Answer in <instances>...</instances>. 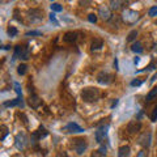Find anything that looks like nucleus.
<instances>
[{"mask_svg":"<svg viewBox=\"0 0 157 157\" xmlns=\"http://www.w3.org/2000/svg\"><path fill=\"white\" fill-rule=\"evenodd\" d=\"M14 88H16V92H17L18 97H22V96H21V86H20L18 82H14Z\"/></svg>","mask_w":157,"mask_h":157,"instance_id":"32","label":"nucleus"},{"mask_svg":"<svg viewBox=\"0 0 157 157\" xmlns=\"http://www.w3.org/2000/svg\"><path fill=\"white\" fill-rule=\"evenodd\" d=\"M151 121H152V122H156V121H157V106H155L153 111H152V114H151Z\"/></svg>","mask_w":157,"mask_h":157,"instance_id":"27","label":"nucleus"},{"mask_svg":"<svg viewBox=\"0 0 157 157\" xmlns=\"http://www.w3.org/2000/svg\"><path fill=\"white\" fill-rule=\"evenodd\" d=\"M28 104L30 105L33 109H38L39 105H41V100H39V97L37 94H30L28 98Z\"/></svg>","mask_w":157,"mask_h":157,"instance_id":"9","label":"nucleus"},{"mask_svg":"<svg viewBox=\"0 0 157 157\" xmlns=\"http://www.w3.org/2000/svg\"><path fill=\"white\" fill-rule=\"evenodd\" d=\"M114 67H115V70H118V60H117V59L114 60Z\"/></svg>","mask_w":157,"mask_h":157,"instance_id":"39","label":"nucleus"},{"mask_svg":"<svg viewBox=\"0 0 157 157\" xmlns=\"http://www.w3.org/2000/svg\"><path fill=\"white\" fill-rule=\"evenodd\" d=\"M139 60H140V59H139V58H135V60H134V63H135V64H137V63H139Z\"/></svg>","mask_w":157,"mask_h":157,"instance_id":"41","label":"nucleus"},{"mask_svg":"<svg viewBox=\"0 0 157 157\" xmlns=\"http://www.w3.org/2000/svg\"><path fill=\"white\" fill-rule=\"evenodd\" d=\"M156 78H157V73H156V75H155L153 77H152V78H151V82H153V81L156 80Z\"/></svg>","mask_w":157,"mask_h":157,"instance_id":"40","label":"nucleus"},{"mask_svg":"<svg viewBox=\"0 0 157 157\" xmlns=\"http://www.w3.org/2000/svg\"><path fill=\"white\" fill-rule=\"evenodd\" d=\"M136 157H148V155H147V152L143 149V151H140L139 153H137V156Z\"/></svg>","mask_w":157,"mask_h":157,"instance_id":"34","label":"nucleus"},{"mask_svg":"<svg viewBox=\"0 0 157 157\" xmlns=\"http://www.w3.org/2000/svg\"><path fill=\"white\" fill-rule=\"evenodd\" d=\"M29 56H30V50H29V47H24V50H22V54H21V58L22 60H28Z\"/></svg>","mask_w":157,"mask_h":157,"instance_id":"21","label":"nucleus"},{"mask_svg":"<svg viewBox=\"0 0 157 157\" xmlns=\"http://www.w3.org/2000/svg\"><path fill=\"white\" fill-rule=\"evenodd\" d=\"M2 128H3V135H2V141H3L4 139H6V136L8 135V128L6 126H2Z\"/></svg>","mask_w":157,"mask_h":157,"instance_id":"31","label":"nucleus"},{"mask_svg":"<svg viewBox=\"0 0 157 157\" xmlns=\"http://www.w3.org/2000/svg\"><path fill=\"white\" fill-rule=\"evenodd\" d=\"M131 50L134 51V52H137V54H140V52H143V45H141L140 42H135L134 45L131 46Z\"/></svg>","mask_w":157,"mask_h":157,"instance_id":"17","label":"nucleus"},{"mask_svg":"<svg viewBox=\"0 0 157 157\" xmlns=\"http://www.w3.org/2000/svg\"><path fill=\"white\" fill-rule=\"evenodd\" d=\"M137 37V30H132L128 33V36H127V42H132V41H135Z\"/></svg>","mask_w":157,"mask_h":157,"instance_id":"22","label":"nucleus"},{"mask_svg":"<svg viewBox=\"0 0 157 157\" xmlns=\"http://www.w3.org/2000/svg\"><path fill=\"white\" fill-rule=\"evenodd\" d=\"M104 46V41H102L101 38H96L94 41L92 42V50L94 51V50H100V48Z\"/></svg>","mask_w":157,"mask_h":157,"instance_id":"16","label":"nucleus"},{"mask_svg":"<svg viewBox=\"0 0 157 157\" xmlns=\"http://www.w3.org/2000/svg\"><path fill=\"white\" fill-rule=\"evenodd\" d=\"M155 97H157V86H155L153 89H152V90L148 93V96H147V101L155 100Z\"/></svg>","mask_w":157,"mask_h":157,"instance_id":"20","label":"nucleus"},{"mask_svg":"<svg viewBox=\"0 0 157 157\" xmlns=\"http://www.w3.org/2000/svg\"><path fill=\"white\" fill-rule=\"evenodd\" d=\"M25 36H42V33L38 30H32V32H26Z\"/></svg>","mask_w":157,"mask_h":157,"instance_id":"30","label":"nucleus"},{"mask_svg":"<svg viewBox=\"0 0 157 157\" xmlns=\"http://www.w3.org/2000/svg\"><path fill=\"white\" fill-rule=\"evenodd\" d=\"M64 130L67 132H84V130H82L81 127L78 124H76V123H68Z\"/></svg>","mask_w":157,"mask_h":157,"instance_id":"12","label":"nucleus"},{"mask_svg":"<svg viewBox=\"0 0 157 157\" xmlns=\"http://www.w3.org/2000/svg\"><path fill=\"white\" fill-rule=\"evenodd\" d=\"M63 39H64L66 42L68 43H73V42H76V39H77V33L75 32H68L64 34V37H63Z\"/></svg>","mask_w":157,"mask_h":157,"instance_id":"13","label":"nucleus"},{"mask_svg":"<svg viewBox=\"0 0 157 157\" xmlns=\"http://www.w3.org/2000/svg\"><path fill=\"white\" fill-rule=\"evenodd\" d=\"M17 33H18V32H17V29L14 28V26H9V28H8V34H9L11 37H16Z\"/></svg>","mask_w":157,"mask_h":157,"instance_id":"25","label":"nucleus"},{"mask_svg":"<svg viewBox=\"0 0 157 157\" xmlns=\"http://www.w3.org/2000/svg\"><path fill=\"white\" fill-rule=\"evenodd\" d=\"M55 157H68V156H67L66 152H59V153H58Z\"/></svg>","mask_w":157,"mask_h":157,"instance_id":"37","label":"nucleus"},{"mask_svg":"<svg viewBox=\"0 0 157 157\" xmlns=\"http://www.w3.org/2000/svg\"><path fill=\"white\" fill-rule=\"evenodd\" d=\"M113 75H110V73H107V72H100L97 75V81L100 82V84H105V85H107V84H110V82L113 81Z\"/></svg>","mask_w":157,"mask_h":157,"instance_id":"4","label":"nucleus"},{"mask_svg":"<svg viewBox=\"0 0 157 157\" xmlns=\"http://www.w3.org/2000/svg\"><path fill=\"white\" fill-rule=\"evenodd\" d=\"M22 50H24V47L22 46H16V48H14V54H13V60H14V59H17V58H20V56H21V54H22Z\"/></svg>","mask_w":157,"mask_h":157,"instance_id":"19","label":"nucleus"},{"mask_svg":"<svg viewBox=\"0 0 157 157\" xmlns=\"http://www.w3.org/2000/svg\"><path fill=\"white\" fill-rule=\"evenodd\" d=\"M117 104H118V100H114V101H113V104H111V107H114Z\"/></svg>","mask_w":157,"mask_h":157,"instance_id":"38","label":"nucleus"},{"mask_svg":"<svg viewBox=\"0 0 157 157\" xmlns=\"http://www.w3.org/2000/svg\"><path fill=\"white\" fill-rule=\"evenodd\" d=\"M50 7H51V11H54V12H62L63 11V7L59 3H52Z\"/></svg>","mask_w":157,"mask_h":157,"instance_id":"23","label":"nucleus"},{"mask_svg":"<svg viewBox=\"0 0 157 157\" xmlns=\"http://www.w3.org/2000/svg\"><path fill=\"white\" fill-rule=\"evenodd\" d=\"M26 70H28L26 64H20L18 68H17V73H18V75H25V73H26Z\"/></svg>","mask_w":157,"mask_h":157,"instance_id":"24","label":"nucleus"},{"mask_svg":"<svg viewBox=\"0 0 157 157\" xmlns=\"http://www.w3.org/2000/svg\"><path fill=\"white\" fill-rule=\"evenodd\" d=\"M107 22H109V25H110V26L118 29V28L121 26V24H122V18H121L119 16H117V14H113L111 18H110Z\"/></svg>","mask_w":157,"mask_h":157,"instance_id":"11","label":"nucleus"},{"mask_svg":"<svg viewBox=\"0 0 157 157\" xmlns=\"http://www.w3.org/2000/svg\"><path fill=\"white\" fill-rule=\"evenodd\" d=\"M110 4H111V9H119L123 2H110Z\"/></svg>","mask_w":157,"mask_h":157,"instance_id":"26","label":"nucleus"},{"mask_svg":"<svg viewBox=\"0 0 157 157\" xmlns=\"http://www.w3.org/2000/svg\"><path fill=\"white\" fill-rule=\"evenodd\" d=\"M141 84H143V81H141V80H134V81H131V86H140Z\"/></svg>","mask_w":157,"mask_h":157,"instance_id":"33","label":"nucleus"},{"mask_svg":"<svg viewBox=\"0 0 157 157\" xmlns=\"http://www.w3.org/2000/svg\"><path fill=\"white\" fill-rule=\"evenodd\" d=\"M148 14L151 17H155V16H157V7H152L149 11H148Z\"/></svg>","mask_w":157,"mask_h":157,"instance_id":"28","label":"nucleus"},{"mask_svg":"<svg viewBox=\"0 0 157 157\" xmlns=\"http://www.w3.org/2000/svg\"><path fill=\"white\" fill-rule=\"evenodd\" d=\"M14 141H16V148H17V149H24V148L26 147V144H28L26 135H25V134H17Z\"/></svg>","mask_w":157,"mask_h":157,"instance_id":"7","label":"nucleus"},{"mask_svg":"<svg viewBox=\"0 0 157 157\" xmlns=\"http://www.w3.org/2000/svg\"><path fill=\"white\" fill-rule=\"evenodd\" d=\"M88 20H89V22H92V24H94L96 21H97V16L94 13H90L89 16H88Z\"/></svg>","mask_w":157,"mask_h":157,"instance_id":"29","label":"nucleus"},{"mask_svg":"<svg viewBox=\"0 0 157 157\" xmlns=\"http://www.w3.org/2000/svg\"><path fill=\"white\" fill-rule=\"evenodd\" d=\"M50 20H51V21H52V22H55V25H58L56 17H55V14H54V13H51V14H50Z\"/></svg>","mask_w":157,"mask_h":157,"instance_id":"36","label":"nucleus"},{"mask_svg":"<svg viewBox=\"0 0 157 157\" xmlns=\"http://www.w3.org/2000/svg\"><path fill=\"white\" fill-rule=\"evenodd\" d=\"M107 130H109V126H102L100 127L97 131H96V140L98 141V143H102L105 139H106V136H107Z\"/></svg>","mask_w":157,"mask_h":157,"instance_id":"5","label":"nucleus"},{"mask_svg":"<svg viewBox=\"0 0 157 157\" xmlns=\"http://www.w3.org/2000/svg\"><path fill=\"white\" fill-rule=\"evenodd\" d=\"M28 18L32 24H38L43 20V12L41 11V9H37V8L29 9L28 11Z\"/></svg>","mask_w":157,"mask_h":157,"instance_id":"3","label":"nucleus"},{"mask_svg":"<svg viewBox=\"0 0 157 157\" xmlns=\"http://www.w3.org/2000/svg\"><path fill=\"white\" fill-rule=\"evenodd\" d=\"M34 135H36V136L38 137V139H42V137H45V136L47 135V131H46L45 128H43V127H39V130L34 132Z\"/></svg>","mask_w":157,"mask_h":157,"instance_id":"18","label":"nucleus"},{"mask_svg":"<svg viewBox=\"0 0 157 157\" xmlns=\"http://www.w3.org/2000/svg\"><path fill=\"white\" fill-rule=\"evenodd\" d=\"M98 152H100V153H101L102 156H105V155H106V147L101 145V147H100V151H98Z\"/></svg>","mask_w":157,"mask_h":157,"instance_id":"35","label":"nucleus"},{"mask_svg":"<svg viewBox=\"0 0 157 157\" xmlns=\"http://www.w3.org/2000/svg\"><path fill=\"white\" fill-rule=\"evenodd\" d=\"M100 97H101V93L94 86H86L81 92V98L85 102H96L100 100Z\"/></svg>","mask_w":157,"mask_h":157,"instance_id":"1","label":"nucleus"},{"mask_svg":"<svg viewBox=\"0 0 157 157\" xmlns=\"http://www.w3.org/2000/svg\"><path fill=\"white\" fill-rule=\"evenodd\" d=\"M4 106H16V105H20V106H24L22 104V97H17L16 100H12V101H7V102H4L3 104Z\"/></svg>","mask_w":157,"mask_h":157,"instance_id":"15","label":"nucleus"},{"mask_svg":"<svg viewBox=\"0 0 157 157\" xmlns=\"http://www.w3.org/2000/svg\"><path fill=\"white\" fill-rule=\"evenodd\" d=\"M100 16L104 18V20H106V21H109V20L111 18V16H113V14L110 13V8L102 6V7L100 8Z\"/></svg>","mask_w":157,"mask_h":157,"instance_id":"10","label":"nucleus"},{"mask_svg":"<svg viewBox=\"0 0 157 157\" xmlns=\"http://www.w3.org/2000/svg\"><path fill=\"white\" fill-rule=\"evenodd\" d=\"M140 128H141V123L137 119L131 121L130 123L127 124V131H128V134H131V135L137 134V132L140 131Z\"/></svg>","mask_w":157,"mask_h":157,"instance_id":"6","label":"nucleus"},{"mask_svg":"<svg viewBox=\"0 0 157 157\" xmlns=\"http://www.w3.org/2000/svg\"><path fill=\"white\" fill-rule=\"evenodd\" d=\"M130 147L128 145H123L118 149V157H130Z\"/></svg>","mask_w":157,"mask_h":157,"instance_id":"14","label":"nucleus"},{"mask_svg":"<svg viewBox=\"0 0 157 157\" xmlns=\"http://www.w3.org/2000/svg\"><path fill=\"white\" fill-rule=\"evenodd\" d=\"M71 145H72V148L75 149L78 155H82L85 152L86 149V140L85 139H82V137H75V139H72L71 140Z\"/></svg>","mask_w":157,"mask_h":157,"instance_id":"2","label":"nucleus"},{"mask_svg":"<svg viewBox=\"0 0 157 157\" xmlns=\"http://www.w3.org/2000/svg\"><path fill=\"white\" fill-rule=\"evenodd\" d=\"M139 144L143 145L144 148H148L151 145V132H144L139 139Z\"/></svg>","mask_w":157,"mask_h":157,"instance_id":"8","label":"nucleus"}]
</instances>
